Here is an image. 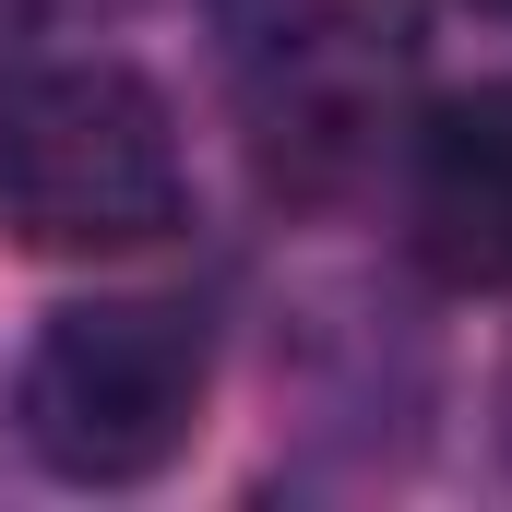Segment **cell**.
Here are the masks:
<instances>
[{"label":"cell","instance_id":"cell-5","mask_svg":"<svg viewBox=\"0 0 512 512\" xmlns=\"http://www.w3.org/2000/svg\"><path fill=\"white\" fill-rule=\"evenodd\" d=\"M465 12H512V0H465Z\"/></svg>","mask_w":512,"mask_h":512},{"label":"cell","instance_id":"cell-4","mask_svg":"<svg viewBox=\"0 0 512 512\" xmlns=\"http://www.w3.org/2000/svg\"><path fill=\"white\" fill-rule=\"evenodd\" d=\"M405 239L441 286H512V84L453 96L405 155Z\"/></svg>","mask_w":512,"mask_h":512},{"label":"cell","instance_id":"cell-1","mask_svg":"<svg viewBox=\"0 0 512 512\" xmlns=\"http://www.w3.org/2000/svg\"><path fill=\"white\" fill-rule=\"evenodd\" d=\"M215 393V334L191 298H84L12 370V429L72 489H143L191 453Z\"/></svg>","mask_w":512,"mask_h":512},{"label":"cell","instance_id":"cell-3","mask_svg":"<svg viewBox=\"0 0 512 512\" xmlns=\"http://www.w3.org/2000/svg\"><path fill=\"white\" fill-rule=\"evenodd\" d=\"M227 72H239V120L262 167L322 191L382 143L393 96L417 72V0H239Z\"/></svg>","mask_w":512,"mask_h":512},{"label":"cell","instance_id":"cell-2","mask_svg":"<svg viewBox=\"0 0 512 512\" xmlns=\"http://www.w3.org/2000/svg\"><path fill=\"white\" fill-rule=\"evenodd\" d=\"M191 215L167 96L120 60H60L0 108V227L24 251H155Z\"/></svg>","mask_w":512,"mask_h":512}]
</instances>
